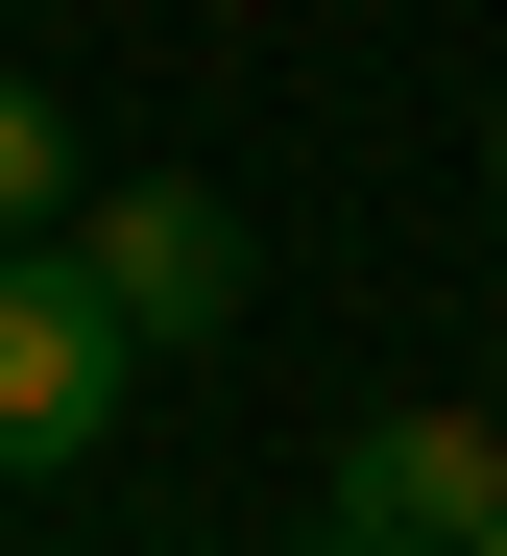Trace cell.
I'll return each mask as SVG.
<instances>
[{"label": "cell", "mask_w": 507, "mask_h": 556, "mask_svg": "<svg viewBox=\"0 0 507 556\" xmlns=\"http://www.w3.org/2000/svg\"><path fill=\"white\" fill-rule=\"evenodd\" d=\"M459 556H507V508H483V532H459Z\"/></svg>", "instance_id": "obj_7"}, {"label": "cell", "mask_w": 507, "mask_h": 556, "mask_svg": "<svg viewBox=\"0 0 507 556\" xmlns=\"http://www.w3.org/2000/svg\"><path fill=\"white\" fill-rule=\"evenodd\" d=\"M73 194H97V169H73V122H49V98H25V73H0V242H49V218H73Z\"/></svg>", "instance_id": "obj_4"}, {"label": "cell", "mask_w": 507, "mask_h": 556, "mask_svg": "<svg viewBox=\"0 0 507 556\" xmlns=\"http://www.w3.org/2000/svg\"><path fill=\"white\" fill-rule=\"evenodd\" d=\"M339 508H386V532H435V556H459V532L507 508V412H411V388H386V412L339 435Z\"/></svg>", "instance_id": "obj_3"}, {"label": "cell", "mask_w": 507, "mask_h": 556, "mask_svg": "<svg viewBox=\"0 0 507 556\" xmlns=\"http://www.w3.org/2000/svg\"><path fill=\"white\" fill-rule=\"evenodd\" d=\"M483 194H507V98H483Z\"/></svg>", "instance_id": "obj_6"}, {"label": "cell", "mask_w": 507, "mask_h": 556, "mask_svg": "<svg viewBox=\"0 0 507 556\" xmlns=\"http://www.w3.org/2000/svg\"><path fill=\"white\" fill-rule=\"evenodd\" d=\"M73 266L122 291V339H218L242 315V194H193V169H122V194H73Z\"/></svg>", "instance_id": "obj_2"}, {"label": "cell", "mask_w": 507, "mask_h": 556, "mask_svg": "<svg viewBox=\"0 0 507 556\" xmlns=\"http://www.w3.org/2000/svg\"><path fill=\"white\" fill-rule=\"evenodd\" d=\"M122 388H145V339H122V291L73 266V218L0 242V484H73V459L122 435Z\"/></svg>", "instance_id": "obj_1"}, {"label": "cell", "mask_w": 507, "mask_h": 556, "mask_svg": "<svg viewBox=\"0 0 507 556\" xmlns=\"http://www.w3.org/2000/svg\"><path fill=\"white\" fill-rule=\"evenodd\" d=\"M290 556H435V532H386V508H339V484H315V532H290Z\"/></svg>", "instance_id": "obj_5"}]
</instances>
